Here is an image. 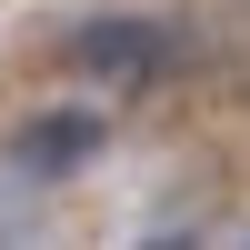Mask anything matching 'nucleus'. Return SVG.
<instances>
[{
    "label": "nucleus",
    "mask_w": 250,
    "mask_h": 250,
    "mask_svg": "<svg viewBox=\"0 0 250 250\" xmlns=\"http://www.w3.org/2000/svg\"><path fill=\"white\" fill-rule=\"evenodd\" d=\"M80 150H100V120L90 110H50V120H40V130H20V170H70V160Z\"/></svg>",
    "instance_id": "f257e3e1"
},
{
    "label": "nucleus",
    "mask_w": 250,
    "mask_h": 250,
    "mask_svg": "<svg viewBox=\"0 0 250 250\" xmlns=\"http://www.w3.org/2000/svg\"><path fill=\"white\" fill-rule=\"evenodd\" d=\"M90 60H110V70H120V60H130V70H140V60H150V50H140V30H90Z\"/></svg>",
    "instance_id": "f03ea898"
}]
</instances>
